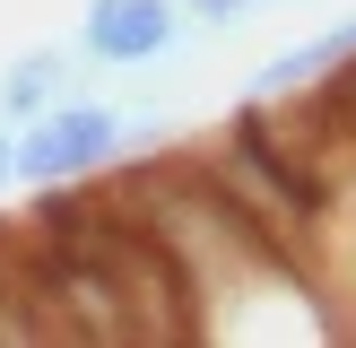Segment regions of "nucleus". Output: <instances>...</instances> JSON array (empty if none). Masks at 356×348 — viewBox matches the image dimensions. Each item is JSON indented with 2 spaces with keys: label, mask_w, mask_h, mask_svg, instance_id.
Returning <instances> with one entry per match:
<instances>
[{
  "label": "nucleus",
  "mask_w": 356,
  "mask_h": 348,
  "mask_svg": "<svg viewBox=\"0 0 356 348\" xmlns=\"http://www.w3.org/2000/svg\"><path fill=\"white\" fill-rule=\"evenodd\" d=\"M122 148H131V113L104 104V96H61V104H44L35 122L9 131V166H17L26 191H44V183H96Z\"/></svg>",
  "instance_id": "nucleus-1"
},
{
  "label": "nucleus",
  "mask_w": 356,
  "mask_h": 348,
  "mask_svg": "<svg viewBox=\"0 0 356 348\" xmlns=\"http://www.w3.org/2000/svg\"><path fill=\"white\" fill-rule=\"evenodd\" d=\"M183 44V9L174 0H87L79 9V52L87 70H148Z\"/></svg>",
  "instance_id": "nucleus-2"
},
{
  "label": "nucleus",
  "mask_w": 356,
  "mask_h": 348,
  "mask_svg": "<svg viewBox=\"0 0 356 348\" xmlns=\"http://www.w3.org/2000/svg\"><path fill=\"white\" fill-rule=\"evenodd\" d=\"M87 87V52L79 44H26L9 70H0V122H35L44 104H61V96H79Z\"/></svg>",
  "instance_id": "nucleus-3"
},
{
  "label": "nucleus",
  "mask_w": 356,
  "mask_h": 348,
  "mask_svg": "<svg viewBox=\"0 0 356 348\" xmlns=\"http://www.w3.org/2000/svg\"><path fill=\"white\" fill-rule=\"evenodd\" d=\"M348 61H356V17L305 35V44H287V52H270V61L252 70V104H270V96H313V87H322L330 70H348Z\"/></svg>",
  "instance_id": "nucleus-4"
},
{
  "label": "nucleus",
  "mask_w": 356,
  "mask_h": 348,
  "mask_svg": "<svg viewBox=\"0 0 356 348\" xmlns=\"http://www.w3.org/2000/svg\"><path fill=\"white\" fill-rule=\"evenodd\" d=\"M174 9H183V26L226 35V26H243V9H252V0H174Z\"/></svg>",
  "instance_id": "nucleus-5"
},
{
  "label": "nucleus",
  "mask_w": 356,
  "mask_h": 348,
  "mask_svg": "<svg viewBox=\"0 0 356 348\" xmlns=\"http://www.w3.org/2000/svg\"><path fill=\"white\" fill-rule=\"evenodd\" d=\"M17 183V166H9V122H0V191Z\"/></svg>",
  "instance_id": "nucleus-6"
}]
</instances>
